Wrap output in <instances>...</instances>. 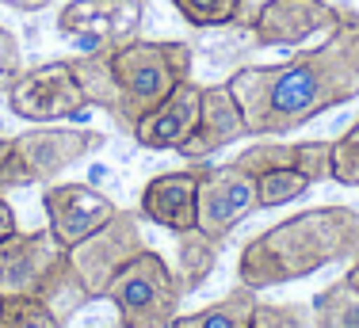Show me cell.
<instances>
[{
	"instance_id": "30",
	"label": "cell",
	"mask_w": 359,
	"mask_h": 328,
	"mask_svg": "<svg viewBox=\"0 0 359 328\" xmlns=\"http://www.w3.org/2000/svg\"><path fill=\"white\" fill-rule=\"evenodd\" d=\"M8 145H12V137L0 134V164H4V157H8Z\"/></svg>"
},
{
	"instance_id": "4",
	"label": "cell",
	"mask_w": 359,
	"mask_h": 328,
	"mask_svg": "<svg viewBox=\"0 0 359 328\" xmlns=\"http://www.w3.org/2000/svg\"><path fill=\"white\" fill-rule=\"evenodd\" d=\"M0 298H39L62 328L92 301L69 264V248L50 229H15L0 240Z\"/></svg>"
},
{
	"instance_id": "8",
	"label": "cell",
	"mask_w": 359,
	"mask_h": 328,
	"mask_svg": "<svg viewBox=\"0 0 359 328\" xmlns=\"http://www.w3.org/2000/svg\"><path fill=\"white\" fill-rule=\"evenodd\" d=\"M8 107L12 115L27 118V123H57V118H73L88 107L81 81H76L69 62H46L35 69H23L15 84L8 88Z\"/></svg>"
},
{
	"instance_id": "2",
	"label": "cell",
	"mask_w": 359,
	"mask_h": 328,
	"mask_svg": "<svg viewBox=\"0 0 359 328\" xmlns=\"http://www.w3.org/2000/svg\"><path fill=\"white\" fill-rule=\"evenodd\" d=\"M69 65L88 96V107H100L123 134H134V126L168 92L191 81V46L130 39L104 54H76Z\"/></svg>"
},
{
	"instance_id": "26",
	"label": "cell",
	"mask_w": 359,
	"mask_h": 328,
	"mask_svg": "<svg viewBox=\"0 0 359 328\" xmlns=\"http://www.w3.org/2000/svg\"><path fill=\"white\" fill-rule=\"evenodd\" d=\"M23 73L20 62V39L8 27H0V92H8L15 84V76Z\"/></svg>"
},
{
	"instance_id": "11",
	"label": "cell",
	"mask_w": 359,
	"mask_h": 328,
	"mask_svg": "<svg viewBox=\"0 0 359 328\" xmlns=\"http://www.w3.org/2000/svg\"><path fill=\"white\" fill-rule=\"evenodd\" d=\"M42 210H46L50 221L46 229L57 237V245L73 248L96 229H104L118 214V206L88 184H50L46 195H42Z\"/></svg>"
},
{
	"instance_id": "23",
	"label": "cell",
	"mask_w": 359,
	"mask_h": 328,
	"mask_svg": "<svg viewBox=\"0 0 359 328\" xmlns=\"http://www.w3.org/2000/svg\"><path fill=\"white\" fill-rule=\"evenodd\" d=\"M0 328H62V324L39 298H4Z\"/></svg>"
},
{
	"instance_id": "20",
	"label": "cell",
	"mask_w": 359,
	"mask_h": 328,
	"mask_svg": "<svg viewBox=\"0 0 359 328\" xmlns=\"http://www.w3.org/2000/svg\"><path fill=\"white\" fill-rule=\"evenodd\" d=\"M310 191V179L298 168H276L256 176V198H260V210H271V206H287L294 198H302Z\"/></svg>"
},
{
	"instance_id": "19",
	"label": "cell",
	"mask_w": 359,
	"mask_h": 328,
	"mask_svg": "<svg viewBox=\"0 0 359 328\" xmlns=\"http://www.w3.org/2000/svg\"><path fill=\"white\" fill-rule=\"evenodd\" d=\"M313 328H359V290L348 279L325 287L310 301Z\"/></svg>"
},
{
	"instance_id": "6",
	"label": "cell",
	"mask_w": 359,
	"mask_h": 328,
	"mask_svg": "<svg viewBox=\"0 0 359 328\" xmlns=\"http://www.w3.org/2000/svg\"><path fill=\"white\" fill-rule=\"evenodd\" d=\"M107 301L115 306L123 328H172L180 317V282L165 256L145 248L138 260H130L107 287Z\"/></svg>"
},
{
	"instance_id": "14",
	"label": "cell",
	"mask_w": 359,
	"mask_h": 328,
	"mask_svg": "<svg viewBox=\"0 0 359 328\" xmlns=\"http://www.w3.org/2000/svg\"><path fill=\"white\" fill-rule=\"evenodd\" d=\"M138 214L168 233L195 229V218H199V168H180V172L153 176L142 187Z\"/></svg>"
},
{
	"instance_id": "32",
	"label": "cell",
	"mask_w": 359,
	"mask_h": 328,
	"mask_svg": "<svg viewBox=\"0 0 359 328\" xmlns=\"http://www.w3.org/2000/svg\"><path fill=\"white\" fill-rule=\"evenodd\" d=\"M118 328H123V324H118Z\"/></svg>"
},
{
	"instance_id": "7",
	"label": "cell",
	"mask_w": 359,
	"mask_h": 328,
	"mask_svg": "<svg viewBox=\"0 0 359 328\" xmlns=\"http://www.w3.org/2000/svg\"><path fill=\"white\" fill-rule=\"evenodd\" d=\"M145 233H142V214L138 210H118L104 229H96L92 237H84L81 245L69 248V264L81 275L88 298H107V287L115 282V275L123 271L130 260H138L145 252Z\"/></svg>"
},
{
	"instance_id": "27",
	"label": "cell",
	"mask_w": 359,
	"mask_h": 328,
	"mask_svg": "<svg viewBox=\"0 0 359 328\" xmlns=\"http://www.w3.org/2000/svg\"><path fill=\"white\" fill-rule=\"evenodd\" d=\"M15 229H20V221H15V210L8 206L4 191H0V240H4V237H12Z\"/></svg>"
},
{
	"instance_id": "13",
	"label": "cell",
	"mask_w": 359,
	"mask_h": 328,
	"mask_svg": "<svg viewBox=\"0 0 359 328\" xmlns=\"http://www.w3.org/2000/svg\"><path fill=\"white\" fill-rule=\"evenodd\" d=\"M249 137V126H245V115H241V103L229 92V84H210L203 88V107H199V123H195L191 137L180 145V157L199 164L207 160L210 153L226 149V145Z\"/></svg>"
},
{
	"instance_id": "28",
	"label": "cell",
	"mask_w": 359,
	"mask_h": 328,
	"mask_svg": "<svg viewBox=\"0 0 359 328\" xmlns=\"http://www.w3.org/2000/svg\"><path fill=\"white\" fill-rule=\"evenodd\" d=\"M8 8H20V12H42V8H50L54 0H4Z\"/></svg>"
},
{
	"instance_id": "25",
	"label": "cell",
	"mask_w": 359,
	"mask_h": 328,
	"mask_svg": "<svg viewBox=\"0 0 359 328\" xmlns=\"http://www.w3.org/2000/svg\"><path fill=\"white\" fill-rule=\"evenodd\" d=\"M294 168L310 184L332 179V142H294Z\"/></svg>"
},
{
	"instance_id": "12",
	"label": "cell",
	"mask_w": 359,
	"mask_h": 328,
	"mask_svg": "<svg viewBox=\"0 0 359 328\" xmlns=\"http://www.w3.org/2000/svg\"><path fill=\"white\" fill-rule=\"evenodd\" d=\"M340 8L325 0H264L252 15L256 46H298L321 31H337Z\"/></svg>"
},
{
	"instance_id": "18",
	"label": "cell",
	"mask_w": 359,
	"mask_h": 328,
	"mask_svg": "<svg viewBox=\"0 0 359 328\" xmlns=\"http://www.w3.org/2000/svg\"><path fill=\"white\" fill-rule=\"evenodd\" d=\"M172 8L180 12V20L191 23V27H252V15L245 0H172Z\"/></svg>"
},
{
	"instance_id": "5",
	"label": "cell",
	"mask_w": 359,
	"mask_h": 328,
	"mask_svg": "<svg viewBox=\"0 0 359 328\" xmlns=\"http://www.w3.org/2000/svg\"><path fill=\"white\" fill-rule=\"evenodd\" d=\"M104 145L107 137L100 130H76V126H35L27 134H15L0 164V191L54 184L65 168L100 153Z\"/></svg>"
},
{
	"instance_id": "3",
	"label": "cell",
	"mask_w": 359,
	"mask_h": 328,
	"mask_svg": "<svg viewBox=\"0 0 359 328\" xmlns=\"http://www.w3.org/2000/svg\"><path fill=\"white\" fill-rule=\"evenodd\" d=\"M359 256V210L352 206H313L279 226L256 233L237 256V282L256 294L287 287L329 264Z\"/></svg>"
},
{
	"instance_id": "16",
	"label": "cell",
	"mask_w": 359,
	"mask_h": 328,
	"mask_svg": "<svg viewBox=\"0 0 359 328\" xmlns=\"http://www.w3.org/2000/svg\"><path fill=\"white\" fill-rule=\"evenodd\" d=\"M218 256H222V240L203 233L199 226L195 229H184L176 233V282H180V294H195L203 282L215 275L218 267Z\"/></svg>"
},
{
	"instance_id": "10",
	"label": "cell",
	"mask_w": 359,
	"mask_h": 328,
	"mask_svg": "<svg viewBox=\"0 0 359 328\" xmlns=\"http://www.w3.org/2000/svg\"><path fill=\"white\" fill-rule=\"evenodd\" d=\"M256 210H260L256 176L241 172L233 160L218 164V168H199V218H195V226L203 233L226 240Z\"/></svg>"
},
{
	"instance_id": "15",
	"label": "cell",
	"mask_w": 359,
	"mask_h": 328,
	"mask_svg": "<svg viewBox=\"0 0 359 328\" xmlns=\"http://www.w3.org/2000/svg\"><path fill=\"white\" fill-rule=\"evenodd\" d=\"M199 107H203V84L184 81L180 88H172L138 126H134L130 137L142 145V149H153V153L180 149V145L191 137L195 123H199Z\"/></svg>"
},
{
	"instance_id": "1",
	"label": "cell",
	"mask_w": 359,
	"mask_h": 328,
	"mask_svg": "<svg viewBox=\"0 0 359 328\" xmlns=\"http://www.w3.org/2000/svg\"><path fill=\"white\" fill-rule=\"evenodd\" d=\"M249 137H283L359 96V15L340 8L337 31L283 65H245L229 76Z\"/></svg>"
},
{
	"instance_id": "31",
	"label": "cell",
	"mask_w": 359,
	"mask_h": 328,
	"mask_svg": "<svg viewBox=\"0 0 359 328\" xmlns=\"http://www.w3.org/2000/svg\"><path fill=\"white\" fill-rule=\"evenodd\" d=\"M0 306H4V298H0Z\"/></svg>"
},
{
	"instance_id": "21",
	"label": "cell",
	"mask_w": 359,
	"mask_h": 328,
	"mask_svg": "<svg viewBox=\"0 0 359 328\" xmlns=\"http://www.w3.org/2000/svg\"><path fill=\"white\" fill-rule=\"evenodd\" d=\"M233 164L249 176H264V172H276V168H294V142H256L245 153H237Z\"/></svg>"
},
{
	"instance_id": "9",
	"label": "cell",
	"mask_w": 359,
	"mask_h": 328,
	"mask_svg": "<svg viewBox=\"0 0 359 328\" xmlns=\"http://www.w3.org/2000/svg\"><path fill=\"white\" fill-rule=\"evenodd\" d=\"M142 15V0H69L57 12V31L69 34L81 54H104L138 39Z\"/></svg>"
},
{
	"instance_id": "22",
	"label": "cell",
	"mask_w": 359,
	"mask_h": 328,
	"mask_svg": "<svg viewBox=\"0 0 359 328\" xmlns=\"http://www.w3.org/2000/svg\"><path fill=\"white\" fill-rule=\"evenodd\" d=\"M252 328H313V313L302 301H256Z\"/></svg>"
},
{
	"instance_id": "17",
	"label": "cell",
	"mask_w": 359,
	"mask_h": 328,
	"mask_svg": "<svg viewBox=\"0 0 359 328\" xmlns=\"http://www.w3.org/2000/svg\"><path fill=\"white\" fill-rule=\"evenodd\" d=\"M256 290L237 282L226 298L210 301L207 309H195V313H180L172 328H252V309H256Z\"/></svg>"
},
{
	"instance_id": "24",
	"label": "cell",
	"mask_w": 359,
	"mask_h": 328,
	"mask_svg": "<svg viewBox=\"0 0 359 328\" xmlns=\"http://www.w3.org/2000/svg\"><path fill=\"white\" fill-rule=\"evenodd\" d=\"M332 179L344 187H359V118L332 142Z\"/></svg>"
},
{
	"instance_id": "29",
	"label": "cell",
	"mask_w": 359,
	"mask_h": 328,
	"mask_svg": "<svg viewBox=\"0 0 359 328\" xmlns=\"http://www.w3.org/2000/svg\"><path fill=\"white\" fill-rule=\"evenodd\" d=\"M344 279H348V282H352V287L359 290V256L352 260V267H348V275H344Z\"/></svg>"
}]
</instances>
